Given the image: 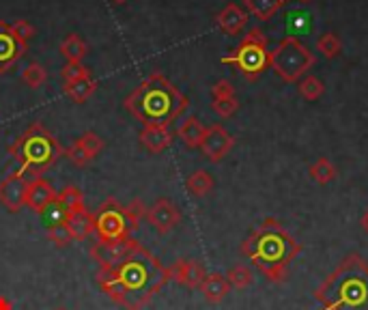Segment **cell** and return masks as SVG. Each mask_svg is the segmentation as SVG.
<instances>
[{"mask_svg": "<svg viewBox=\"0 0 368 310\" xmlns=\"http://www.w3.org/2000/svg\"><path fill=\"white\" fill-rule=\"evenodd\" d=\"M28 46L17 39V35L11 30V24L0 22V73L9 71L19 58L26 54Z\"/></svg>", "mask_w": 368, "mask_h": 310, "instance_id": "obj_13", "label": "cell"}, {"mask_svg": "<svg viewBox=\"0 0 368 310\" xmlns=\"http://www.w3.org/2000/svg\"><path fill=\"white\" fill-rule=\"evenodd\" d=\"M22 82L28 89H42L48 82V71L44 65L39 63H30L24 71H22Z\"/></svg>", "mask_w": 368, "mask_h": 310, "instance_id": "obj_31", "label": "cell"}, {"mask_svg": "<svg viewBox=\"0 0 368 310\" xmlns=\"http://www.w3.org/2000/svg\"><path fill=\"white\" fill-rule=\"evenodd\" d=\"M0 310H13V306L7 298H0Z\"/></svg>", "mask_w": 368, "mask_h": 310, "instance_id": "obj_41", "label": "cell"}, {"mask_svg": "<svg viewBox=\"0 0 368 310\" xmlns=\"http://www.w3.org/2000/svg\"><path fill=\"white\" fill-rule=\"evenodd\" d=\"M168 271H170V280H174L185 289H201V284L207 276V269L203 267V263L194 261V259L174 261L168 267Z\"/></svg>", "mask_w": 368, "mask_h": 310, "instance_id": "obj_14", "label": "cell"}, {"mask_svg": "<svg viewBox=\"0 0 368 310\" xmlns=\"http://www.w3.org/2000/svg\"><path fill=\"white\" fill-rule=\"evenodd\" d=\"M11 30L17 35V39H22L24 44L28 42L30 37H35V33H37V30H35V26L28 22V19H17L15 24H11Z\"/></svg>", "mask_w": 368, "mask_h": 310, "instance_id": "obj_39", "label": "cell"}, {"mask_svg": "<svg viewBox=\"0 0 368 310\" xmlns=\"http://www.w3.org/2000/svg\"><path fill=\"white\" fill-rule=\"evenodd\" d=\"M360 228L366 232V235H368V209L362 213V218H360Z\"/></svg>", "mask_w": 368, "mask_h": 310, "instance_id": "obj_40", "label": "cell"}, {"mask_svg": "<svg viewBox=\"0 0 368 310\" xmlns=\"http://www.w3.org/2000/svg\"><path fill=\"white\" fill-rule=\"evenodd\" d=\"M300 252V241L276 218H265L241 244V255L250 259L271 284H282L288 278V265L297 259Z\"/></svg>", "mask_w": 368, "mask_h": 310, "instance_id": "obj_2", "label": "cell"}, {"mask_svg": "<svg viewBox=\"0 0 368 310\" xmlns=\"http://www.w3.org/2000/svg\"><path fill=\"white\" fill-rule=\"evenodd\" d=\"M77 143H80L93 158H97L102 151H104V138H100L95 131H86V134H82L80 138H77Z\"/></svg>", "mask_w": 368, "mask_h": 310, "instance_id": "obj_35", "label": "cell"}, {"mask_svg": "<svg viewBox=\"0 0 368 310\" xmlns=\"http://www.w3.org/2000/svg\"><path fill=\"white\" fill-rule=\"evenodd\" d=\"M308 174H310V179H313L315 183L327 185V183H332L336 179L338 168H336V164L329 160V158H319L315 164H310Z\"/></svg>", "mask_w": 368, "mask_h": 310, "instance_id": "obj_25", "label": "cell"}, {"mask_svg": "<svg viewBox=\"0 0 368 310\" xmlns=\"http://www.w3.org/2000/svg\"><path fill=\"white\" fill-rule=\"evenodd\" d=\"M232 147H235V138H232V136L226 131L224 125L213 123V125L207 127L203 145H201V151H203V155H205L209 162H213V164L222 162L226 155L230 153Z\"/></svg>", "mask_w": 368, "mask_h": 310, "instance_id": "obj_9", "label": "cell"}, {"mask_svg": "<svg viewBox=\"0 0 368 310\" xmlns=\"http://www.w3.org/2000/svg\"><path fill=\"white\" fill-rule=\"evenodd\" d=\"M317 52H321L325 58H336L342 52V42L336 33H323L317 39Z\"/></svg>", "mask_w": 368, "mask_h": 310, "instance_id": "obj_30", "label": "cell"}, {"mask_svg": "<svg viewBox=\"0 0 368 310\" xmlns=\"http://www.w3.org/2000/svg\"><path fill=\"white\" fill-rule=\"evenodd\" d=\"M226 280H228L230 289H239V291H243V289H248L252 282H255V276H252L250 267H246V265H235V267H230V269H228Z\"/></svg>", "mask_w": 368, "mask_h": 310, "instance_id": "obj_29", "label": "cell"}, {"mask_svg": "<svg viewBox=\"0 0 368 310\" xmlns=\"http://www.w3.org/2000/svg\"><path fill=\"white\" fill-rule=\"evenodd\" d=\"M54 310H67V308H63V306H58V308H54Z\"/></svg>", "mask_w": 368, "mask_h": 310, "instance_id": "obj_43", "label": "cell"}, {"mask_svg": "<svg viewBox=\"0 0 368 310\" xmlns=\"http://www.w3.org/2000/svg\"><path fill=\"white\" fill-rule=\"evenodd\" d=\"M95 220V232L100 241H121L131 237L136 230V224L129 220L125 205H121L116 199H106L100 209L93 213Z\"/></svg>", "mask_w": 368, "mask_h": 310, "instance_id": "obj_8", "label": "cell"}, {"mask_svg": "<svg viewBox=\"0 0 368 310\" xmlns=\"http://www.w3.org/2000/svg\"><path fill=\"white\" fill-rule=\"evenodd\" d=\"M145 220L155 228V232L168 235L170 230H174L181 224V209L168 199H160L147 209Z\"/></svg>", "mask_w": 368, "mask_h": 310, "instance_id": "obj_10", "label": "cell"}, {"mask_svg": "<svg viewBox=\"0 0 368 310\" xmlns=\"http://www.w3.org/2000/svg\"><path fill=\"white\" fill-rule=\"evenodd\" d=\"M216 24L226 33V35H239L246 24H248V11H243L239 5L228 3L218 15H216Z\"/></svg>", "mask_w": 368, "mask_h": 310, "instance_id": "obj_16", "label": "cell"}, {"mask_svg": "<svg viewBox=\"0 0 368 310\" xmlns=\"http://www.w3.org/2000/svg\"><path fill=\"white\" fill-rule=\"evenodd\" d=\"M48 239H50L52 246H56V248H65V246H69V244L73 241L65 224H58V226L48 228Z\"/></svg>", "mask_w": 368, "mask_h": 310, "instance_id": "obj_36", "label": "cell"}, {"mask_svg": "<svg viewBox=\"0 0 368 310\" xmlns=\"http://www.w3.org/2000/svg\"><path fill=\"white\" fill-rule=\"evenodd\" d=\"M65 155H67V158H69L75 166H80V168H82V166H86V164H91V162L95 160L93 155H91V153H89L82 145H80V143H77V140H75V143H73V145L65 151Z\"/></svg>", "mask_w": 368, "mask_h": 310, "instance_id": "obj_34", "label": "cell"}, {"mask_svg": "<svg viewBox=\"0 0 368 310\" xmlns=\"http://www.w3.org/2000/svg\"><path fill=\"white\" fill-rule=\"evenodd\" d=\"M125 209H127V216H129V220L136 224V228H138L140 220L147 216V207H145V203H142L140 199H134L129 205H125Z\"/></svg>", "mask_w": 368, "mask_h": 310, "instance_id": "obj_37", "label": "cell"}, {"mask_svg": "<svg viewBox=\"0 0 368 310\" xmlns=\"http://www.w3.org/2000/svg\"><path fill=\"white\" fill-rule=\"evenodd\" d=\"M61 54L67 63H82V58L89 54V46L80 35H67L61 44Z\"/></svg>", "mask_w": 368, "mask_h": 310, "instance_id": "obj_23", "label": "cell"}, {"mask_svg": "<svg viewBox=\"0 0 368 310\" xmlns=\"http://www.w3.org/2000/svg\"><path fill=\"white\" fill-rule=\"evenodd\" d=\"M114 5H123V3H127V0H112Z\"/></svg>", "mask_w": 368, "mask_h": 310, "instance_id": "obj_42", "label": "cell"}, {"mask_svg": "<svg viewBox=\"0 0 368 310\" xmlns=\"http://www.w3.org/2000/svg\"><path fill=\"white\" fill-rule=\"evenodd\" d=\"M9 155L17 164V170L24 174L28 181L44 177V172L52 168L65 155L52 131L46 129L44 123H30L9 147Z\"/></svg>", "mask_w": 368, "mask_h": 310, "instance_id": "obj_5", "label": "cell"}, {"mask_svg": "<svg viewBox=\"0 0 368 310\" xmlns=\"http://www.w3.org/2000/svg\"><path fill=\"white\" fill-rule=\"evenodd\" d=\"M56 199L61 201V205L69 211V216H71L73 211L86 209V207H84V197H82V192L77 190L75 185H67L65 190L56 192Z\"/></svg>", "mask_w": 368, "mask_h": 310, "instance_id": "obj_27", "label": "cell"}, {"mask_svg": "<svg viewBox=\"0 0 368 310\" xmlns=\"http://www.w3.org/2000/svg\"><path fill=\"white\" fill-rule=\"evenodd\" d=\"M211 97L213 100H224V97H235V86L230 80H218L211 86Z\"/></svg>", "mask_w": 368, "mask_h": 310, "instance_id": "obj_38", "label": "cell"}, {"mask_svg": "<svg viewBox=\"0 0 368 310\" xmlns=\"http://www.w3.org/2000/svg\"><path fill=\"white\" fill-rule=\"evenodd\" d=\"M201 293L209 304H220L226 300V295L230 293V284L226 280V276L213 271V274H207L203 284H201Z\"/></svg>", "mask_w": 368, "mask_h": 310, "instance_id": "obj_18", "label": "cell"}, {"mask_svg": "<svg viewBox=\"0 0 368 310\" xmlns=\"http://www.w3.org/2000/svg\"><path fill=\"white\" fill-rule=\"evenodd\" d=\"M69 235L73 241H82L86 239L89 235L95 232V220H93V213H89L86 209H80V211H73L71 216L67 218L65 222Z\"/></svg>", "mask_w": 368, "mask_h": 310, "instance_id": "obj_19", "label": "cell"}, {"mask_svg": "<svg viewBox=\"0 0 368 310\" xmlns=\"http://www.w3.org/2000/svg\"><path fill=\"white\" fill-rule=\"evenodd\" d=\"M297 91L306 102H317L319 97H323V93H325V84H323V80H319L317 75H304L300 80Z\"/></svg>", "mask_w": 368, "mask_h": 310, "instance_id": "obj_26", "label": "cell"}, {"mask_svg": "<svg viewBox=\"0 0 368 310\" xmlns=\"http://www.w3.org/2000/svg\"><path fill=\"white\" fill-rule=\"evenodd\" d=\"M321 310H368V263L353 252L317 289Z\"/></svg>", "mask_w": 368, "mask_h": 310, "instance_id": "obj_4", "label": "cell"}, {"mask_svg": "<svg viewBox=\"0 0 368 310\" xmlns=\"http://www.w3.org/2000/svg\"><path fill=\"white\" fill-rule=\"evenodd\" d=\"M213 185H216V181H213L211 174L207 170H203V168L194 170L187 177V181H185L187 192L192 194V197H196V199H203V197H207V194H211Z\"/></svg>", "mask_w": 368, "mask_h": 310, "instance_id": "obj_24", "label": "cell"}, {"mask_svg": "<svg viewBox=\"0 0 368 310\" xmlns=\"http://www.w3.org/2000/svg\"><path fill=\"white\" fill-rule=\"evenodd\" d=\"M61 78L65 84L84 80V78H91V69H86V65L82 63H65V67L61 69Z\"/></svg>", "mask_w": 368, "mask_h": 310, "instance_id": "obj_32", "label": "cell"}, {"mask_svg": "<svg viewBox=\"0 0 368 310\" xmlns=\"http://www.w3.org/2000/svg\"><path fill=\"white\" fill-rule=\"evenodd\" d=\"M224 65H232L248 82H255L261 73L269 67V50H267V35L263 28L255 26L239 42V46L230 54L222 56Z\"/></svg>", "mask_w": 368, "mask_h": 310, "instance_id": "obj_6", "label": "cell"}, {"mask_svg": "<svg viewBox=\"0 0 368 310\" xmlns=\"http://www.w3.org/2000/svg\"><path fill=\"white\" fill-rule=\"evenodd\" d=\"M97 86H100V82L95 80V78H84V80H77V82H71V84H65V95L69 97L71 102L75 104H84L86 100H91V97L95 95Z\"/></svg>", "mask_w": 368, "mask_h": 310, "instance_id": "obj_22", "label": "cell"}, {"mask_svg": "<svg viewBox=\"0 0 368 310\" xmlns=\"http://www.w3.org/2000/svg\"><path fill=\"white\" fill-rule=\"evenodd\" d=\"M138 140L140 145L151 151V153H162L166 151L172 140H174V136L170 131V127H155V125H145L140 136H138Z\"/></svg>", "mask_w": 368, "mask_h": 310, "instance_id": "obj_17", "label": "cell"}, {"mask_svg": "<svg viewBox=\"0 0 368 310\" xmlns=\"http://www.w3.org/2000/svg\"><path fill=\"white\" fill-rule=\"evenodd\" d=\"M300 3H313V0H300Z\"/></svg>", "mask_w": 368, "mask_h": 310, "instance_id": "obj_44", "label": "cell"}, {"mask_svg": "<svg viewBox=\"0 0 368 310\" xmlns=\"http://www.w3.org/2000/svg\"><path fill=\"white\" fill-rule=\"evenodd\" d=\"M284 3H288V0H284Z\"/></svg>", "mask_w": 368, "mask_h": 310, "instance_id": "obj_45", "label": "cell"}, {"mask_svg": "<svg viewBox=\"0 0 368 310\" xmlns=\"http://www.w3.org/2000/svg\"><path fill=\"white\" fill-rule=\"evenodd\" d=\"M26 190L28 179L15 168L0 181V205L7 207L9 211H19L22 207H26Z\"/></svg>", "mask_w": 368, "mask_h": 310, "instance_id": "obj_12", "label": "cell"}, {"mask_svg": "<svg viewBox=\"0 0 368 310\" xmlns=\"http://www.w3.org/2000/svg\"><path fill=\"white\" fill-rule=\"evenodd\" d=\"M136 246H138V241L134 237H127L121 241H97L91 248V259L100 265V269L116 267Z\"/></svg>", "mask_w": 368, "mask_h": 310, "instance_id": "obj_11", "label": "cell"}, {"mask_svg": "<svg viewBox=\"0 0 368 310\" xmlns=\"http://www.w3.org/2000/svg\"><path fill=\"white\" fill-rule=\"evenodd\" d=\"M123 106L142 127H170L187 110L190 102L162 71H153L125 97Z\"/></svg>", "mask_w": 368, "mask_h": 310, "instance_id": "obj_3", "label": "cell"}, {"mask_svg": "<svg viewBox=\"0 0 368 310\" xmlns=\"http://www.w3.org/2000/svg\"><path fill=\"white\" fill-rule=\"evenodd\" d=\"M168 280V267L140 244L116 267L97 271V284L104 295L123 310H142Z\"/></svg>", "mask_w": 368, "mask_h": 310, "instance_id": "obj_1", "label": "cell"}, {"mask_svg": "<svg viewBox=\"0 0 368 310\" xmlns=\"http://www.w3.org/2000/svg\"><path fill=\"white\" fill-rule=\"evenodd\" d=\"M315 65V54L310 52L297 37L288 35L269 52V69H274L280 80L293 84L300 82Z\"/></svg>", "mask_w": 368, "mask_h": 310, "instance_id": "obj_7", "label": "cell"}, {"mask_svg": "<svg viewBox=\"0 0 368 310\" xmlns=\"http://www.w3.org/2000/svg\"><path fill=\"white\" fill-rule=\"evenodd\" d=\"M211 108L218 116H222V119H228V116H232L239 110V100H237V95L235 97H224V100H213Z\"/></svg>", "mask_w": 368, "mask_h": 310, "instance_id": "obj_33", "label": "cell"}, {"mask_svg": "<svg viewBox=\"0 0 368 310\" xmlns=\"http://www.w3.org/2000/svg\"><path fill=\"white\" fill-rule=\"evenodd\" d=\"M205 131H207V127L196 119V116H187L177 129V138H181V143L190 149H201Z\"/></svg>", "mask_w": 368, "mask_h": 310, "instance_id": "obj_20", "label": "cell"}, {"mask_svg": "<svg viewBox=\"0 0 368 310\" xmlns=\"http://www.w3.org/2000/svg\"><path fill=\"white\" fill-rule=\"evenodd\" d=\"M243 5L246 11L250 15H255L259 22H267V19H271L280 11L284 0H243Z\"/></svg>", "mask_w": 368, "mask_h": 310, "instance_id": "obj_21", "label": "cell"}, {"mask_svg": "<svg viewBox=\"0 0 368 310\" xmlns=\"http://www.w3.org/2000/svg\"><path fill=\"white\" fill-rule=\"evenodd\" d=\"M39 216H42L44 224L48 228H52V226H58V224H65L67 218H69V211L61 205V201L54 199L42 213H39Z\"/></svg>", "mask_w": 368, "mask_h": 310, "instance_id": "obj_28", "label": "cell"}, {"mask_svg": "<svg viewBox=\"0 0 368 310\" xmlns=\"http://www.w3.org/2000/svg\"><path fill=\"white\" fill-rule=\"evenodd\" d=\"M56 199V192L52 188V183L44 177L28 181V190H26V207L35 213H42L52 201Z\"/></svg>", "mask_w": 368, "mask_h": 310, "instance_id": "obj_15", "label": "cell"}]
</instances>
